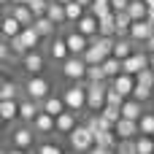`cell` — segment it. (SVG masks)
Here are the masks:
<instances>
[{"label": "cell", "instance_id": "cell-2", "mask_svg": "<svg viewBox=\"0 0 154 154\" xmlns=\"http://www.w3.org/2000/svg\"><path fill=\"white\" fill-rule=\"evenodd\" d=\"M22 95L30 97V100H35V103H43V100L51 95V84H49V79H43V76H27V79L22 81Z\"/></svg>", "mask_w": 154, "mask_h": 154}, {"label": "cell", "instance_id": "cell-12", "mask_svg": "<svg viewBox=\"0 0 154 154\" xmlns=\"http://www.w3.org/2000/svg\"><path fill=\"white\" fill-rule=\"evenodd\" d=\"M130 38L135 41V43H149L154 38V24L149 19H138V22H133V27H130Z\"/></svg>", "mask_w": 154, "mask_h": 154}, {"label": "cell", "instance_id": "cell-19", "mask_svg": "<svg viewBox=\"0 0 154 154\" xmlns=\"http://www.w3.org/2000/svg\"><path fill=\"white\" fill-rule=\"evenodd\" d=\"M135 76H130V73H122V76H116L114 81H111V87L119 92V95H125V97H133V92H135Z\"/></svg>", "mask_w": 154, "mask_h": 154}, {"label": "cell", "instance_id": "cell-49", "mask_svg": "<svg viewBox=\"0 0 154 154\" xmlns=\"http://www.w3.org/2000/svg\"><path fill=\"white\" fill-rule=\"evenodd\" d=\"M79 3H81L84 8H92V3H95V0H79Z\"/></svg>", "mask_w": 154, "mask_h": 154}, {"label": "cell", "instance_id": "cell-15", "mask_svg": "<svg viewBox=\"0 0 154 154\" xmlns=\"http://www.w3.org/2000/svg\"><path fill=\"white\" fill-rule=\"evenodd\" d=\"M22 24H19V19L16 16H11L8 11L3 14V19H0V38H5V41H11V38H16V35H22Z\"/></svg>", "mask_w": 154, "mask_h": 154}, {"label": "cell", "instance_id": "cell-31", "mask_svg": "<svg viewBox=\"0 0 154 154\" xmlns=\"http://www.w3.org/2000/svg\"><path fill=\"white\" fill-rule=\"evenodd\" d=\"M103 70H106L108 81H114L116 76H122V73H125V68H122V60H116V57H108V60L103 62Z\"/></svg>", "mask_w": 154, "mask_h": 154}, {"label": "cell", "instance_id": "cell-44", "mask_svg": "<svg viewBox=\"0 0 154 154\" xmlns=\"http://www.w3.org/2000/svg\"><path fill=\"white\" fill-rule=\"evenodd\" d=\"M130 3H133V0H111V8L119 14V11H127V8H130Z\"/></svg>", "mask_w": 154, "mask_h": 154}, {"label": "cell", "instance_id": "cell-7", "mask_svg": "<svg viewBox=\"0 0 154 154\" xmlns=\"http://www.w3.org/2000/svg\"><path fill=\"white\" fill-rule=\"evenodd\" d=\"M87 70H89L87 60H84V57H76V54H70V57L60 65L62 79H68L70 84H73V81H87Z\"/></svg>", "mask_w": 154, "mask_h": 154}, {"label": "cell", "instance_id": "cell-21", "mask_svg": "<svg viewBox=\"0 0 154 154\" xmlns=\"http://www.w3.org/2000/svg\"><path fill=\"white\" fill-rule=\"evenodd\" d=\"M135 54V41L133 38H116V43H114V54L111 57H116V60H127V57H133Z\"/></svg>", "mask_w": 154, "mask_h": 154}, {"label": "cell", "instance_id": "cell-27", "mask_svg": "<svg viewBox=\"0 0 154 154\" xmlns=\"http://www.w3.org/2000/svg\"><path fill=\"white\" fill-rule=\"evenodd\" d=\"M22 97V87L14 84L11 79H3L0 81V100H19Z\"/></svg>", "mask_w": 154, "mask_h": 154}, {"label": "cell", "instance_id": "cell-29", "mask_svg": "<svg viewBox=\"0 0 154 154\" xmlns=\"http://www.w3.org/2000/svg\"><path fill=\"white\" fill-rule=\"evenodd\" d=\"M100 35L116 38V14H114V11L106 14V16H100Z\"/></svg>", "mask_w": 154, "mask_h": 154}, {"label": "cell", "instance_id": "cell-34", "mask_svg": "<svg viewBox=\"0 0 154 154\" xmlns=\"http://www.w3.org/2000/svg\"><path fill=\"white\" fill-rule=\"evenodd\" d=\"M138 127H141V135H149V138H154V111H146V114L141 116Z\"/></svg>", "mask_w": 154, "mask_h": 154}, {"label": "cell", "instance_id": "cell-9", "mask_svg": "<svg viewBox=\"0 0 154 154\" xmlns=\"http://www.w3.org/2000/svg\"><path fill=\"white\" fill-rule=\"evenodd\" d=\"M22 68H24V73L27 76H43V70H46V57L35 49V51H27L24 57H22Z\"/></svg>", "mask_w": 154, "mask_h": 154}, {"label": "cell", "instance_id": "cell-52", "mask_svg": "<svg viewBox=\"0 0 154 154\" xmlns=\"http://www.w3.org/2000/svg\"><path fill=\"white\" fill-rule=\"evenodd\" d=\"M149 68L154 70V54H149Z\"/></svg>", "mask_w": 154, "mask_h": 154}, {"label": "cell", "instance_id": "cell-55", "mask_svg": "<svg viewBox=\"0 0 154 154\" xmlns=\"http://www.w3.org/2000/svg\"><path fill=\"white\" fill-rule=\"evenodd\" d=\"M68 154H76V152H68Z\"/></svg>", "mask_w": 154, "mask_h": 154}, {"label": "cell", "instance_id": "cell-4", "mask_svg": "<svg viewBox=\"0 0 154 154\" xmlns=\"http://www.w3.org/2000/svg\"><path fill=\"white\" fill-rule=\"evenodd\" d=\"M108 87H111V81L87 84V111L89 114H100L108 106Z\"/></svg>", "mask_w": 154, "mask_h": 154}, {"label": "cell", "instance_id": "cell-46", "mask_svg": "<svg viewBox=\"0 0 154 154\" xmlns=\"http://www.w3.org/2000/svg\"><path fill=\"white\" fill-rule=\"evenodd\" d=\"M89 154H116V152H111V149H103V146H95Z\"/></svg>", "mask_w": 154, "mask_h": 154}, {"label": "cell", "instance_id": "cell-48", "mask_svg": "<svg viewBox=\"0 0 154 154\" xmlns=\"http://www.w3.org/2000/svg\"><path fill=\"white\" fill-rule=\"evenodd\" d=\"M30 0H11V5H27Z\"/></svg>", "mask_w": 154, "mask_h": 154}, {"label": "cell", "instance_id": "cell-24", "mask_svg": "<svg viewBox=\"0 0 154 154\" xmlns=\"http://www.w3.org/2000/svg\"><path fill=\"white\" fill-rule=\"evenodd\" d=\"M0 119L5 125L19 119V100H0Z\"/></svg>", "mask_w": 154, "mask_h": 154}, {"label": "cell", "instance_id": "cell-16", "mask_svg": "<svg viewBox=\"0 0 154 154\" xmlns=\"http://www.w3.org/2000/svg\"><path fill=\"white\" fill-rule=\"evenodd\" d=\"M79 125H81V114H76V111H65L57 116V133L60 135H70Z\"/></svg>", "mask_w": 154, "mask_h": 154}, {"label": "cell", "instance_id": "cell-33", "mask_svg": "<svg viewBox=\"0 0 154 154\" xmlns=\"http://www.w3.org/2000/svg\"><path fill=\"white\" fill-rule=\"evenodd\" d=\"M100 81H108L103 65H89V70H87V84H100Z\"/></svg>", "mask_w": 154, "mask_h": 154}, {"label": "cell", "instance_id": "cell-38", "mask_svg": "<svg viewBox=\"0 0 154 154\" xmlns=\"http://www.w3.org/2000/svg\"><path fill=\"white\" fill-rule=\"evenodd\" d=\"M100 114H103V116H106V119H108V122H111L114 127H116V122L122 119V108H119V106H106V108H103Z\"/></svg>", "mask_w": 154, "mask_h": 154}, {"label": "cell", "instance_id": "cell-45", "mask_svg": "<svg viewBox=\"0 0 154 154\" xmlns=\"http://www.w3.org/2000/svg\"><path fill=\"white\" fill-rule=\"evenodd\" d=\"M3 154H32V152H27V149H16V146H5Z\"/></svg>", "mask_w": 154, "mask_h": 154}, {"label": "cell", "instance_id": "cell-39", "mask_svg": "<svg viewBox=\"0 0 154 154\" xmlns=\"http://www.w3.org/2000/svg\"><path fill=\"white\" fill-rule=\"evenodd\" d=\"M49 3H51V0H30L27 5L32 8V14H35V19H38V16H46V14H49Z\"/></svg>", "mask_w": 154, "mask_h": 154}, {"label": "cell", "instance_id": "cell-42", "mask_svg": "<svg viewBox=\"0 0 154 154\" xmlns=\"http://www.w3.org/2000/svg\"><path fill=\"white\" fill-rule=\"evenodd\" d=\"M135 81H138V84H143V87H152V89H154V70H152V68L141 70V73L135 76Z\"/></svg>", "mask_w": 154, "mask_h": 154}, {"label": "cell", "instance_id": "cell-50", "mask_svg": "<svg viewBox=\"0 0 154 154\" xmlns=\"http://www.w3.org/2000/svg\"><path fill=\"white\" fill-rule=\"evenodd\" d=\"M146 19H149V22L154 24V8H149V14H146Z\"/></svg>", "mask_w": 154, "mask_h": 154}, {"label": "cell", "instance_id": "cell-5", "mask_svg": "<svg viewBox=\"0 0 154 154\" xmlns=\"http://www.w3.org/2000/svg\"><path fill=\"white\" fill-rule=\"evenodd\" d=\"M35 141H38L35 130H32L30 125H24V122L14 125V127H11V133H8V143H11V146H16V149H27V152H32V146H38Z\"/></svg>", "mask_w": 154, "mask_h": 154}, {"label": "cell", "instance_id": "cell-6", "mask_svg": "<svg viewBox=\"0 0 154 154\" xmlns=\"http://www.w3.org/2000/svg\"><path fill=\"white\" fill-rule=\"evenodd\" d=\"M68 143H70V152H76V154H89L92 149H95V135H92V130L81 122V125L68 135Z\"/></svg>", "mask_w": 154, "mask_h": 154}, {"label": "cell", "instance_id": "cell-20", "mask_svg": "<svg viewBox=\"0 0 154 154\" xmlns=\"http://www.w3.org/2000/svg\"><path fill=\"white\" fill-rule=\"evenodd\" d=\"M5 11H8L11 16H16L22 27H32V24H35V14H32L30 5H11V8H5ZM5 11H3V14H5Z\"/></svg>", "mask_w": 154, "mask_h": 154}, {"label": "cell", "instance_id": "cell-41", "mask_svg": "<svg viewBox=\"0 0 154 154\" xmlns=\"http://www.w3.org/2000/svg\"><path fill=\"white\" fill-rule=\"evenodd\" d=\"M8 43H11V51H14V54H16V60H19V62H22V57H24V54H27V46H24V43H22V38H19V35H16V38H11V41H8Z\"/></svg>", "mask_w": 154, "mask_h": 154}, {"label": "cell", "instance_id": "cell-30", "mask_svg": "<svg viewBox=\"0 0 154 154\" xmlns=\"http://www.w3.org/2000/svg\"><path fill=\"white\" fill-rule=\"evenodd\" d=\"M19 38H22V43L27 46V51H35V49H38V43L43 41V38H41V35L35 32V27H24Z\"/></svg>", "mask_w": 154, "mask_h": 154}, {"label": "cell", "instance_id": "cell-53", "mask_svg": "<svg viewBox=\"0 0 154 154\" xmlns=\"http://www.w3.org/2000/svg\"><path fill=\"white\" fill-rule=\"evenodd\" d=\"M143 3H146V5H149V8H154V0H143Z\"/></svg>", "mask_w": 154, "mask_h": 154}, {"label": "cell", "instance_id": "cell-36", "mask_svg": "<svg viewBox=\"0 0 154 154\" xmlns=\"http://www.w3.org/2000/svg\"><path fill=\"white\" fill-rule=\"evenodd\" d=\"M0 62H3V65H8V62H16V54L11 51V43H8L5 38H0Z\"/></svg>", "mask_w": 154, "mask_h": 154}, {"label": "cell", "instance_id": "cell-17", "mask_svg": "<svg viewBox=\"0 0 154 154\" xmlns=\"http://www.w3.org/2000/svg\"><path fill=\"white\" fill-rule=\"evenodd\" d=\"M116 135H119V141H135L138 135H141V127H138V122H133V119H119L116 122Z\"/></svg>", "mask_w": 154, "mask_h": 154}, {"label": "cell", "instance_id": "cell-3", "mask_svg": "<svg viewBox=\"0 0 154 154\" xmlns=\"http://www.w3.org/2000/svg\"><path fill=\"white\" fill-rule=\"evenodd\" d=\"M62 100L68 106V111H76L81 114L87 108V81H73L62 89Z\"/></svg>", "mask_w": 154, "mask_h": 154}, {"label": "cell", "instance_id": "cell-11", "mask_svg": "<svg viewBox=\"0 0 154 154\" xmlns=\"http://www.w3.org/2000/svg\"><path fill=\"white\" fill-rule=\"evenodd\" d=\"M30 127L35 130V135H38V138H46V135L57 133V116H51V114L41 111V114L35 116V122H32Z\"/></svg>", "mask_w": 154, "mask_h": 154}, {"label": "cell", "instance_id": "cell-28", "mask_svg": "<svg viewBox=\"0 0 154 154\" xmlns=\"http://www.w3.org/2000/svg\"><path fill=\"white\" fill-rule=\"evenodd\" d=\"M87 11H89V8H84L79 0L68 3V5H65V14H68V24H70V27H76V24H79V19H81V16H87Z\"/></svg>", "mask_w": 154, "mask_h": 154}, {"label": "cell", "instance_id": "cell-22", "mask_svg": "<svg viewBox=\"0 0 154 154\" xmlns=\"http://www.w3.org/2000/svg\"><path fill=\"white\" fill-rule=\"evenodd\" d=\"M41 108H43L46 114H51V116H60V114H65V111H68V106H65L62 95H49V97L41 103Z\"/></svg>", "mask_w": 154, "mask_h": 154}, {"label": "cell", "instance_id": "cell-25", "mask_svg": "<svg viewBox=\"0 0 154 154\" xmlns=\"http://www.w3.org/2000/svg\"><path fill=\"white\" fill-rule=\"evenodd\" d=\"M95 146H103V149L116 152V146H119V135H116V130H103V133H97V135H95Z\"/></svg>", "mask_w": 154, "mask_h": 154}, {"label": "cell", "instance_id": "cell-26", "mask_svg": "<svg viewBox=\"0 0 154 154\" xmlns=\"http://www.w3.org/2000/svg\"><path fill=\"white\" fill-rule=\"evenodd\" d=\"M46 16H49V19H51L57 27H65V24H68L65 5H62V3H57V0H51V3H49V14H46Z\"/></svg>", "mask_w": 154, "mask_h": 154}, {"label": "cell", "instance_id": "cell-40", "mask_svg": "<svg viewBox=\"0 0 154 154\" xmlns=\"http://www.w3.org/2000/svg\"><path fill=\"white\" fill-rule=\"evenodd\" d=\"M152 95H154V89H152V87L135 84V92H133V97H135V100H141V103H149V100H152Z\"/></svg>", "mask_w": 154, "mask_h": 154}, {"label": "cell", "instance_id": "cell-10", "mask_svg": "<svg viewBox=\"0 0 154 154\" xmlns=\"http://www.w3.org/2000/svg\"><path fill=\"white\" fill-rule=\"evenodd\" d=\"M65 35V41H68V49H70V54H76V57H84V51L89 49V38L87 35H81L76 27H70L68 32H62Z\"/></svg>", "mask_w": 154, "mask_h": 154}, {"label": "cell", "instance_id": "cell-47", "mask_svg": "<svg viewBox=\"0 0 154 154\" xmlns=\"http://www.w3.org/2000/svg\"><path fill=\"white\" fill-rule=\"evenodd\" d=\"M146 51H149V54H154V38L149 41V43H146Z\"/></svg>", "mask_w": 154, "mask_h": 154}, {"label": "cell", "instance_id": "cell-51", "mask_svg": "<svg viewBox=\"0 0 154 154\" xmlns=\"http://www.w3.org/2000/svg\"><path fill=\"white\" fill-rule=\"evenodd\" d=\"M0 5H3V11H5V8H11V0H0Z\"/></svg>", "mask_w": 154, "mask_h": 154}, {"label": "cell", "instance_id": "cell-13", "mask_svg": "<svg viewBox=\"0 0 154 154\" xmlns=\"http://www.w3.org/2000/svg\"><path fill=\"white\" fill-rule=\"evenodd\" d=\"M43 108H41V103H35V100H30V97H19V122H24V125H32L35 122V116L41 114Z\"/></svg>", "mask_w": 154, "mask_h": 154}, {"label": "cell", "instance_id": "cell-32", "mask_svg": "<svg viewBox=\"0 0 154 154\" xmlns=\"http://www.w3.org/2000/svg\"><path fill=\"white\" fill-rule=\"evenodd\" d=\"M127 14L133 16V22H138V19H146V14H149V5H146L143 0H133V3H130V8H127Z\"/></svg>", "mask_w": 154, "mask_h": 154}, {"label": "cell", "instance_id": "cell-43", "mask_svg": "<svg viewBox=\"0 0 154 154\" xmlns=\"http://www.w3.org/2000/svg\"><path fill=\"white\" fill-rule=\"evenodd\" d=\"M125 100H127L125 95H119L114 87H108V106H119V108H122V106H125Z\"/></svg>", "mask_w": 154, "mask_h": 154}, {"label": "cell", "instance_id": "cell-14", "mask_svg": "<svg viewBox=\"0 0 154 154\" xmlns=\"http://www.w3.org/2000/svg\"><path fill=\"white\" fill-rule=\"evenodd\" d=\"M122 68H125V73L138 76L141 70H146V68H149V51H135L133 57H127V60L122 62Z\"/></svg>", "mask_w": 154, "mask_h": 154}, {"label": "cell", "instance_id": "cell-35", "mask_svg": "<svg viewBox=\"0 0 154 154\" xmlns=\"http://www.w3.org/2000/svg\"><path fill=\"white\" fill-rule=\"evenodd\" d=\"M135 152L138 154H154V138L138 135V138H135Z\"/></svg>", "mask_w": 154, "mask_h": 154}, {"label": "cell", "instance_id": "cell-54", "mask_svg": "<svg viewBox=\"0 0 154 154\" xmlns=\"http://www.w3.org/2000/svg\"><path fill=\"white\" fill-rule=\"evenodd\" d=\"M57 3H62V5H68V3H73V0H57Z\"/></svg>", "mask_w": 154, "mask_h": 154}, {"label": "cell", "instance_id": "cell-1", "mask_svg": "<svg viewBox=\"0 0 154 154\" xmlns=\"http://www.w3.org/2000/svg\"><path fill=\"white\" fill-rule=\"evenodd\" d=\"M114 43H116V38H106V35L95 38V41L89 43V49L84 51L87 65H103V62L114 54Z\"/></svg>", "mask_w": 154, "mask_h": 154}, {"label": "cell", "instance_id": "cell-37", "mask_svg": "<svg viewBox=\"0 0 154 154\" xmlns=\"http://www.w3.org/2000/svg\"><path fill=\"white\" fill-rule=\"evenodd\" d=\"M35 154H65V152H62L60 143H54V141H43V143L35 146Z\"/></svg>", "mask_w": 154, "mask_h": 154}, {"label": "cell", "instance_id": "cell-23", "mask_svg": "<svg viewBox=\"0 0 154 154\" xmlns=\"http://www.w3.org/2000/svg\"><path fill=\"white\" fill-rule=\"evenodd\" d=\"M32 27H35V32H38L41 38H46V41H51V38L57 35V24H54L49 16H38Z\"/></svg>", "mask_w": 154, "mask_h": 154}, {"label": "cell", "instance_id": "cell-8", "mask_svg": "<svg viewBox=\"0 0 154 154\" xmlns=\"http://www.w3.org/2000/svg\"><path fill=\"white\" fill-rule=\"evenodd\" d=\"M46 51H49V60H51L54 65H62V62L70 57V49H68V41H65V35H54V38L49 41Z\"/></svg>", "mask_w": 154, "mask_h": 154}, {"label": "cell", "instance_id": "cell-18", "mask_svg": "<svg viewBox=\"0 0 154 154\" xmlns=\"http://www.w3.org/2000/svg\"><path fill=\"white\" fill-rule=\"evenodd\" d=\"M146 114V103L135 100V97H127L125 106H122V116L125 119H133V122H141V116Z\"/></svg>", "mask_w": 154, "mask_h": 154}]
</instances>
